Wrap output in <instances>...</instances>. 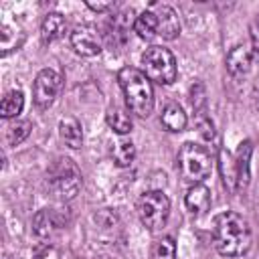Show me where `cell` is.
Here are the masks:
<instances>
[{"instance_id":"cell-1","label":"cell","mask_w":259,"mask_h":259,"mask_svg":"<svg viewBox=\"0 0 259 259\" xmlns=\"http://www.w3.org/2000/svg\"><path fill=\"white\" fill-rule=\"evenodd\" d=\"M212 243L217 251L225 257H241L251 247V229L249 223L233 210H227L214 219L212 225Z\"/></svg>"},{"instance_id":"cell-2","label":"cell","mask_w":259,"mask_h":259,"mask_svg":"<svg viewBox=\"0 0 259 259\" xmlns=\"http://www.w3.org/2000/svg\"><path fill=\"white\" fill-rule=\"evenodd\" d=\"M117 81L123 91L127 109L142 119L150 117V113L154 111V89L144 71L136 67H123L117 73Z\"/></svg>"},{"instance_id":"cell-3","label":"cell","mask_w":259,"mask_h":259,"mask_svg":"<svg viewBox=\"0 0 259 259\" xmlns=\"http://www.w3.org/2000/svg\"><path fill=\"white\" fill-rule=\"evenodd\" d=\"M176 168H178L180 176H182L186 182L200 184V182L210 174V168H212L210 152H208L204 146H200V144L186 142V144H182L180 150H178Z\"/></svg>"},{"instance_id":"cell-4","label":"cell","mask_w":259,"mask_h":259,"mask_svg":"<svg viewBox=\"0 0 259 259\" xmlns=\"http://www.w3.org/2000/svg\"><path fill=\"white\" fill-rule=\"evenodd\" d=\"M47 182H49V190L53 192L55 198L71 200L81 190L83 180H81V172L73 160L59 158L57 162L51 164V168L47 172Z\"/></svg>"},{"instance_id":"cell-5","label":"cell","mask_w":259,"mask_h":259,"mask_svg":"<svg viewBox=\"0 0 259 259\" xmlns=\"http://www.w3.org/2000/svg\"><path fill=\"white\" fill-rule=\"evenodd\" d=\"M142 65H144V75L154 83L170 85L176 81V75H178L176 59L164 47L146 49V53L142 55Z\"/></svg>"},{"instance_id":"cell-6","label":"cell","mask_w":259,"mask_h":259,"mask_svg":"<svg viewBox=\"0 0 259 259\" xmlns=\"http://www.w3.org/2000/svg\"><path fill=\"white\" fill-rule=\"evenodd\" d=\"M138 214L146 229L160 231L170 217V200L162 190L146 192L138 202Z\"/></svg>"},{"instance_id":"cell-7","label":"cell","mask_w":259,"mask_h":259,"mask_svg":"<svg viewBox=\"0 0 259 259\" xmlns=\"http://www.w3.org/2000/svg\"><path fill=\"white\" fill-rule=\"evenodd\" d=\"M63 87V77L55 71V69H42L38 71L34 85H32V97L36 107L47 109L53 105V101L57 99L59 91Z\"/></svg>"},{"instance_id":"cell-8","label":"cell","mask_w":259,"mask_h":259,"mask_svg":"<svg viewBox=\"0 0 259 259\" xmlns=\"http://www.w3.org/2000/svg\"><path fill=\"white\" fill-rule=\"evenodd\" d=\"M71 47L81 57H97L101 53V40L91 26H77L71 32Z\"/></svg>"},{"instance_id":"cell-9","label":"cell","mask_w":259,"mask_h":259,"mask_svg":"<svg viewBox=\"0 0 259 259\" xmlns=\"http://www.w3.org/2000/svg\"><path fill=\"white\" fill-rule=\"evenodd\" d=\"M156 20H158V36H162L164 40H174L180 34V20L174 12V8L160 4L156 6Z\"/></svg>"},{"instance_id":"cell-10","label":"cell","mask_w":259,"mask_h":259,"mask_svg":"<svg viewBox=\"0 0 259 259\" xmlns=\"http://www.w3.org/2000/svg\"><path fill=\"white\" fill-rule=\"evenodd\" d=\"M251 61H253V51L245 45H237L227 55V71L233 77H243L249 73Z\"/></svg>"},{"instance_id":"cell-11","label":"cell","mask_w":259,"mask_h":259,"mask_svg":"<svg viewBox=\"0 0 259 259\" xmlns=\"http://www.w3.org/2000/svg\"><path fill=\"white\" fill-rule=\"evenodd\" d=\"M251 152H253V144L249 140L239 144L237 156H235V168H237V190L247 188L249 178H251V170H249V160H251Z\"/></svg>"},{"instance_id":"cell-12","label":"cell","mask_w":259,"mask_h":259,"mask_svg":"<svg viewBox=\"0 0 259 259\" xmlns=\"http://www.w3.org/2000/svg\"><path fill=\"white\" fill-rule=\"evenodd\" d=\"M186 208L192 212V214H202L208 210L210 206V190L200 182V184H192L186 192Z\"/></svg>"},{"instance_id":"cell-13","label":"cell","mask_w":259,"mask_h":259,"mask_svg":"<svg viewBox=\"0 0 259 259\" xmlns=\"http://www.w3.org/2000/svg\"><path fill=\"white\" fill-rule=\"evenodd\" d=\"M67 30V20L63 14L59 12H51L45 16L42 24H40V36H42V42H53V40H59Z\"/></svg>"},{"instance_id":"cell-14","label":"cell","mask_w":259,"mask_h":259,"mask_svg":"<svg viewBox=\"0 0 259 259\" xmlns=\"http://www.w3.org/2000/svg\"><path fill=\"white\" fill-rule=\"evenodd\" d=\"M59 136L73 150H79L83 146V130H81V123L75 117H61V121H59Z\"/></svg>"},{"instance_id":"cell-15","label":"cell","mask_w":259,"mask_h":259,"mask_svg":"<svg viewBox=\"0 0 259 259\" xmlns=\"http://www.w3.org/2000/svg\"><path fill=\"white\" fill-rule=\"evenodd\" d=\"M160 121L168 132H182L186 127V123H188V117H186L184 109L178 103H168L164 107V111H162Z\"/></svg>"},{"instance_id":"cell-16","label":"cell","mask_w":259,"mask_h":259,"mask_svg":"<svg viewBox=\"0 0 259 259\" xmlns=\"http://www.w3.org/2000/svg\"><path fill=\"white\" fill-rule=\"evenodd\" d=\"M57 227H59V221H57V217H55V210H51V208L38 210V212L34 214V219H32V229H34V233H36L40 239L51 237Z\"/></svg>"},{"instance_id":"cell-17","label":"cell","mask_w":259,"mask_h":259,"mask_svg":"<svg viewBox=\"0 0 259 259\" xmlns=\"http://www.w3.org/2000/svg\"><path fill=\"white\" fill-rule=\"evenodd\" d=\"M134 30L138 32L140 38H146V40H152L154 36H158V20H156L154 10H144V12L136 18Z\"/></svg>"},{"instance_id":"cell-18","label":"cell","mask_w":259,"mask_h":259,"mask_svg":"<svg viewBox=\"0 0 259 259\" xmlns=\"http://www.w3.org/2000/svg\"><path fill=\"white\" fill-rule=\"evenodd\" d=\"M219 166H221V176L223 182L227 186V190L235 192L237 190V168H235V160L227 150H221L219 154Z\"/></svg>"},{"instance_id":"cell-19","label":"cell","mask_w":259,"mask_h":259,"mask_svg":"<svg viewBox=\"0 0 259 259\" xmlns=\"http://www.w3.org/2000/svg\"><path fill=\"white\" fill-rule=\"evenodd\" d=\"M24 107V95L20 89H14V91H8L2 99V105H0V115L4 119H10V117H16Z\"/></svg>"},{"instance_id":"cell-20","label":"cell","mask_w":259,"mask_h":259,"mask_svg":"<svg viewBox=\"0 0 259 259\" xmlns=\"http://www.w3.org/2000/svg\"><path fill=\"white\" fill-rule=\"evenodd\" d=\"M111 156H113V160H115L117 166H130L134 162V158H136V146H134V142L127 140V138L115 140V144L111 148Z\"/></svg>"},{"instance_id":"cell-21","label":"cell","mask_w":259,"mask_h":259,"mask_svg":"<svg viewBox=\"0 0 259 259\" xmlns=\"http://www.w3.org/2000/svg\"><path fill=\"white\" fill-rule=\"evenodd\" d=\"M105 119H107L109 127H111L113 132H117L119 136H123V134H130V132H132V127H134V123H132V117H130V115H127L123 109H119V107H111V109L107 111Z\"/></svg>"},{"instance_id":"cell-22","label":"cell","mask_w":259,"mask_h":259,"mask_svg":"<svg viewBox=\"0 0 259 259\" xmlns=\"http://www.w3.org/2000/svg\"><path fill=\"white\" fill-rule=\"evenodd\" d=\"M154 259H176V243L172 237H162L154 249H152Z\"/></svg>"},{"instance_id":"cell-23","label":"cell","mask_w":259,"mask_h":259,"mask_svg":"<svg viewBox=\"0 0 259 259\" xmlns=\"http://www.w3.org/2000/svg\"><path fill=\"white\" fill-rule=\"evenodd\" d=\"M30 130H32L30 121H16V123H12L8 127V142H10V146H18L20 142H24L28 138Z\"/></svg>"},{"instance_id":"cell-24","label":"cell","mask_w":259,"mask_h":259,"mask_svg":"<svg viewBox=\"0 0 259 259\" xmlns=\"http://www.w3.org/2000/svg\"><path fill=\"white\" fill-rule=\"evenodd\" d=\"M190 103L194 107V113H200L206 107V89H204V85L200 81H196L192 85V89H190Z\"/></svg>"},{"instance_id":"cell-25","label":"cell","mask_w":259,"mask_h":259,"mask_svg":"<svg viewBox=\"0 0 259 259\" xmlns=\"http://www.w3.org/2000/svg\"><path fill=\"white\" fill-rule=\"evenodd\" d=\"M194 125L198 127V132H200V136L204 140H212L214 138V125H212L210 117H206V111H200V113L194 115Z\"/></svg>"},{"instance_id":"cell-26","label":"cell","mask_w":259,"mask_h":259,"mask_svg":"<svg viewBox=\"0 0 259 259\" xmlns=\"http://www.w3.org/2000/svg\"><path fill=\"white\" fill-rule=\"evenodd\" d=\"M251 42H253V57L257 59V63H259V20H255L253 24H251Z\"/></svg>"},{"instance_id":"cell-27","label":"cell","mask_w":259,"mask_h":259,"mask_svg":"<svg viewBox=\"0 0 259 259\" xmlns=\"http://www.w3.org/2000/svg\"><path fill=\"white\" fill-rule=\"evenodd\" d=\"M87 6L95 12H105V10H111L113 8V2H87Z\"/></svg>"},{"instance_id":"cell-28","label":"cell","mask_w":259,"mask_h":259,"mask_svg":"<svg viewBox=\"0 0 259 259\" xmlns=\"http://www.w3.org/2000/svg\"><path fill=\"white\" fill-rule=\"evenodd\" d=\"M251 105L255 111H259V81H255L253 91H251Z\"/></svg>"}]
</instances>
